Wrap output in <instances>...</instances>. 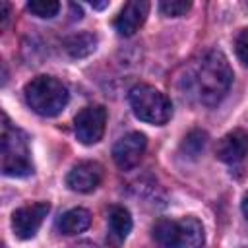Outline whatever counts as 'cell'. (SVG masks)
Wrapping results in <instances>:
<instances>
[{
	"label": "cell",
	"mask_w": 248,
	"mask_h": 248,
	"mask_svg": "<svg viewBox=\"0 0 248 248\" xmlns=\"http://www.w3.org/2000/svg\"><path fill=\"white\" fill-rule=\"evenodd\" d=\"M105 126H107V110L101 105H89L81 108L74 118L76 136L83 145L97 143L105 134Z\"/></svg>",
	"instance_id": "obj_6"
},
{
	"label": "cell",
	"mask_w": 248,
	"mask_h": 248,
	"mask_svg": "<svg viewBox=\"0 0 248 248\" xmlns=\"http://www.w3.org/2000/svg\"><path fill=\"white\" fill-rule=\"evenodd\" d=\"M103 180V167L97 161H81L74 165L66 176V184L70 190L79 194L93 192Z\"/></svg>",
	"instance_id": "obj_9"
},
{
	"label": "cell",
	"mask_w": 248,
	"mask_h": 248,
	"mask_svg": "<svg viewBox=\"0 0 248 248\" xmlns=\"http://www.w3.org/2000/svg\"><path fill=\"white\" fill-rule=\"evenodd\" d=\"M95 46H97V37L91 33H78L66 41V50L76 58L91 54L95 50Z\"/></svg>",
	"instance_id": "obj_14"
},
{
	"label": "cell",
	"mask_w": 248,
	"mask_h": 248,
	"mask_svg": "<svg viewBox=\"0 0 248 248\" xmlns=\"http://www.w3.org/2000/svg\"><path fill=\"white\" fill-rule=\"evenodd\" d=\"M25 101L41 116H56L68 105V89L66 85L52 76H37L33 78L25 89Z\"/></svg>",
	"instance_id": "obj_3"
},
{
	"label": "cell",
	"mask_w": 248,
	"mask_h": 248,
	"mask_svg": "<svg viewBox=\"0 0 248 248\" xmlns=\"http://www.w3.org/2000/svg\"><path fill=\"white\" fill-rule=\"evenodd\" d=\"M145 145H147V140L140 132H130L122 136L112 145V159L116 167L122 170H130L132 167H136L145 151Z\"/></svg>",
	"instance_id": "obj_8"
},
{
	"label": "cell",
	"mask_w": 248,
	"mask_h": 248,
	"mask_svg": "<svg viewBox=\"0 0 248 248\" xmlns=\"http://www.w3.org/2000/svg\"><path fill=\"white\" fill-rule=\"evenodd\" d=\"M89 225H91V213L83 207H74V209L62 213L56 221V229L62 234H68V236L83 232Z\"/></svg>",
	"instance_id": "obj_13"
},
{
	"label": "cell",
	"mask_w": 248,
	"mask_h": 248,
	"mask_svg": "<svg viewBox=\"0 0 248 248\" xmlns=\"http://www.w3.org/2000/svg\"><path fill=\"white\" fill-rule=\"evenodd\" d=\"M231 83L232 70L227 56L219 50H207L186 68L182 78V91L186 97L213 107L227 95Z\"/></svg>",
	"instance_id": "obj_1"
},
{
	"label": "cell",
	"mask_w": 248,
	"mask_h": 248,
	"mask_svg": "<svg viewBox=\"0 0 248 248\" xmlns=\"http://www.w3.org/2000/svg\"><path fill=\"white\" fill-rule=\"evenodd\" d=\"M130 231H132L130 211L120 205H112L107 213V244H108V248H120L124 244V240L128 238Z\"/></svg>",
	"instance_id": "obj_12"
},
{
	"label": "cell",
	"mask_w": 248,
	"mask_h": 248,
	"mask_svg": "<svg viewBox=\"0 0 248 248\" xmlns=\"http://www.w3.org/2000/svg\"><path fill=\"white\" fill-rule=\"evenodd\" d=\"M153 238L163 248H202L205 232L196 217L186 215L180 219H159L153 225Z\"/></svg>",
	"instance_id": "obj_2"
},
{
	"label": "cell",
	"mask_w": 248,
	"mask_h": 248,
	"mask_svg": "<svg viewBox=\"0 0 248 248\" xmlns=\"http://www.w3.org/2000/svg\"><path fill=\"white\" fill-rule=\"evenodd\" d=\"M207 145V134L202 132V130H192L190 134H186V138L182 140V145H180V151L190 157V159H196L203 153Z\"/></svg>",
	"instance_id": "obj_15"
},
{
	"label": "cell",
	"mask_w": 248,
	"mask_h": 248,
	"mask_svg": "<svg viewBox=\"0 0 248 248\" xmlns=\"http://www.w3.org/2000/svg\"><path fill=\"white\" fill-rule=\"evenodd\" d=\"M72 248H97V246L91 244V242H79V244H76V246H72Z\"/></svg>",
	"instance_id": "obj_22"
},
{
	"label": "cell",
	"mask_w": 248,
	"mask_h": 248,
	"mask_svg": "<svg viewBox=\"0 0 248 248\" xmlns=\"http://www.w3.org/2000/svg\"><path fill=\"white\" fill-rule=\"evenodd\" d=\"M128 101L134 114L147 124L163 126L170 120V114H172L170 99L163 91L155 89L153 85H147V83L134 85L128 93Z\"/></svg>",
	"instance_id": "obj_5"
},
{
	"label": "cell",
	"mask_w": 248,
	"mask_h": 248,
	"mask_svg": "<svg viewBox=\"0 0 248 248\" xmlns=\"http://www.w3.org/2000/svg\"><path fill=\"white\" fill-rule=\"evenodd\" d=\"M215 155L219 161L229 165L240 163L248 155V134L244 130H232L225 134L215 145Z\"/></svg>",
	"instance_id": "obj_11"
},
{
	"label": "cell",
	"mask_w": 248,
	"mask_h": 248,
	"mask_svg": "<svg viewBox=\"0 0 248 248\" xmlns=\"http://www.w3.org/2000/svg\"><path fill=\"white\" fill-rule=\"evenodd\" d=\"M107 6H108V2H91V8H95V10H103Z\"/></svg>",
	"instance_id": "obj_21"
},
{
	"label": "cell",
	"mask_w": 248,
	"mask_h": 248,
	"mask_svg": "<svg viewBox=\"0 0 248 248\" xmlns=\"http://www.w3.org/2000/svg\"><path fill=\"white\" fill-rule=\"evenodd\" d=\"M2 172L6 176H27L33 172L27 136L12 126L8 116H4L2 124Z\"/></svg>",
	"instance_id": "obj_4"
},
{
	"label": "cell",
	"mask_w": 248,
	"mask_h": 248,
	"mask_svg": "<svg viewBox=\"0 0 248 248\" xmlns=\"http://www.w3.org/2000/svg\"><path fill=\"white\" fill-rule=\"evenodd\" d=\"M240 207H242V213H244V217L248 219V192L242 196V203H240Z\"/></svg>",
	"instance_id": "obj_20"
},
{
	"label": "cell",
	"mask_w": 248,
	"mask_h": 248,
	"mask_svg": "<svg viewBox=\"0 0 248 248\" xmlns=\"http://www.w3.org/2000/svg\"><path fill=\"white\" fill-rule=\"evenodd\" d=\"M48 209H50V205L46 202L29 203V205H23V207L16 209L14 215H12V229H14L16 236L21 238V240L33 238L37 234L41 223L45 221Z\"/></svg>",
	"instance_id": "obj_7"
},
{
	"label": "cell",
	"mask_w": 248,
	"mask_h": 248,
	"mask_svg": "<svg viewBox=\"0 0 248 248\" xmlns=\"http://www.w3.org/2000/svg\"><path fill=\"white\" fill-rule=\"evenodd\" d=\"M234 48H236V54L238 58L248 66V29H242L238 35H236V41H234Z\"/></svg>",
	"instance_id": "obj_18"
},
{
	"label": "cell",
	"mask_w": 248,
	"mask_h": 248,
	"mask_svg": "<svg viewBox=\"0 0 248 248\" xmlns=\"http://www.w3.org/2000/svg\"><path fill=\"white\" fill-rule=\"evenodd\" d=\"M27 10L37 17L50 19L60 12V4L54 0H33V2H27Z\"/></svg>",
	"instance_id": "obj_16"
},
{
	"label": "cell",
	"mask_w": 248,
	"mask_h": 248,
	"mask_svg": "<svg viewBox=\"0 0 248 248\" xmlns=\"http://www.w3.org/2000/svg\"><path fill=\"white\" fill-rule=\"evenodd\" d=\"M244 248H248V246H244Z\"/></svg>",
	"instance_id": "obj_23"
},
{
	"label": "cell",
	"mask_w": 248,
	"mask_h": 248,
	"mask_svg": "<svg viewBox=\"0 0 248 248\" xmlns=\"http://www.w3.org/2000/svg\"><path fill=\"white\" fill-rule=\"evenodd\" d=\"M192 8V4L188 0H163L159 2V10L163 16H169V17H180V16H186V12Z\"/></svg>",
	"instance_id": "obj_17"
},
{
	"label": "cell",
	"mask_w": 248,
	"mask_h": 248,
	"mask_svg": "<svg viewBox=\"0 0 248 248\" xmlns=\"http://www.w3.org/2000/svg\"><path fill=\"white\" fill-rule=\"evenodd\" d=\"M147 12H149V2L145 0H132L124 4V8L114 19V29L122 37H132L143 25Z\"/></svg>",
	"instance_id": "obj_10"
},
{
	"label": "cell",
	"mask_w": 248,
	"mask_h": 248,
	"mask_svg": "<svg viewBox=\"0 0 248 248\" xmlns=\"http://www.w3.org/2000/svg\"><path fill=\"white\" fill-rule=\"evenodd\" d=\"M0 8H2V14H0V16H2V23H0V25H2V27H6V23H8V14H10V12H8V4H6V2H2V4H0Z\"/></svg>",
	"instance_id": "obj_19"
}]
</instances>
